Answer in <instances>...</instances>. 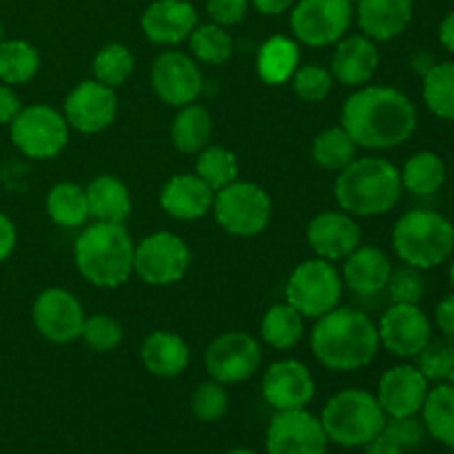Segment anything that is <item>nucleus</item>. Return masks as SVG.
Here are the masks:
<instances>
[{"instance_id": "f257e3e1", "label": "nucleus", "mask_w": 454, "mask_h": 454, "mask_svg": "<svg viewBox=\"0 0 454 454\" xmlns=\"http://www.w3.org/2000/svg\"><path fill=\"white\" fill-rule=\"evenodd\" d=\"M341 127L359 149H397L417 131V106L402 89L364 84L341 105Z\"/></svg>"}, {"instance_id": "f03ea898", "label": "nucleus", "mask_w": 454, "mask_h": 454, "mask_svg": "<svg viewBox=\"0 0 454 454\" xmlns=\"http://www.w3.org/2000/svg\"><path fill=\"white\" fill-rule=\"evenodd\" d=\"M309 341L313 357L333 372L362 371L381 348L377 324L350 306H337L315 319Z\"/></svg>"}, {"instance_id": "7ed1b4c3", "label": "nucleus", "mask_w": 454, "mask_h": 454, "mask_svg": "<svg viewBox=\"0 0 454 454\" xmlns=\"http://www.w3.org/2000/svg\"><path fill=\"white\" fill-rule=\"evenodd\" d=\"M333 193L341 211L348 215H386L402 200V173L381 155H357L348 167L337 173Z\"/></svg>"}, {"instance_id": "20e7f679", "label": "nucleus", "mask_w": 454, "mask_h": 454, "mask_svg": "<svg viewBox=\"0 0 454 454\" xmlns=\"http://www.w3.org/2000/svg\"><path fill=\"white\" fill-rule=\"evenodd\" d=\"M136 242L124 224L93 222L84 226L74 244L78 273L96 288H118L133 275Z\"/></svg>"}, {"instance_id": "39448f33", "label": "nucleus", "mask_w": 454, "mask_h": 454, "mask_svg": "<svg viewBox=\"0 0 454 454\" xmlns=\"http://www.w3.org/2000/svg\"><path fill=\"white\" fill-rule=\"evenodd\" d=\"M390 242L402 264L430 270L454 255V226L433 208H412L395 222Z\"/></svg>"}, {"instance_id": "423d86ee", "label": "nucleus", "mask_w": 454, "mask_h": 454, "mask_svg": "<svg viewBox=\"0 0 454 454\" xmlns=\"http://www.w3.org/2000/svg\"><path fill=\"white\" fill-rule=\"evenodd\" d=\"M386 419L375 395L362 388L340 390L319 415L328 442L341 448H364L384 430Z\"/></svg>"}, {"instance_id": "0eeeda50", "label": "nucleus", "mask_w": 454, "mask_h": 454, "mask_svg": "<svg viewBox=\"0 0 454 454\" xmlns=\"http://www.w3.org/2000/svg\"><path fill=\"white\" fill-rule=\"evenodd\" d=\"M213 217L233 238H255L264 233L273 217V200L264 186L235 180L213 195Z\"/></svg>"}, {"instance_id": "6e6552de", "label": "nucleus", "mask_w": 454, "mask_h": 454, "mask_svg": "<svg viewBox=\"0 0 454 454\" xmlns=\"http://www.w3.org/2000/svg\"><path fill=\"white\" fill-rule=\"evenodd\" d=\"M286 301L304 319H319L341 304L344 282L333 262L310 257L291 270L284 288Z\"/></svg>"}, {"instance_id": "1a4fd4ad", "label": "nucleus", "mask_w": 454, "mask_h": 454, "mask_svg": "<svg viewBox=\"0 0 454 454\" xmlns=\"http://www.w3.org/2000/svg\"><path fill=\"white\" fill-rule=\"evenodd\" d=\"M69 124L49 105L22 106L9 124L13 146L29 160H51L69 145Z\"/></svg>"}, {"instance_id": "9d476101", "label": "nucleus", "mask_w": 454, "mask_h": 454, "mask_svg": "<svg viewBox=\"0 0 454 454\" xmlns=\"http://www.w3.org/2000/svg\"><path fill=\"white\" fill-rule=\"evenodd\" d=\"M355 7L350 0H297L291 7V34L306 47L324 49L350 31Z\"/></svg>"}, {"instance_id": "9b49d317", "label": "nucleus", "mask_w": 454, "mask_h": 454, "mask_svg": "<svg viewBox=\"0 0 454 454\" xmlns=\"http://www.w3.org/2000/svg\"><path fill=\"white\" fill-rule=\"evenodd\" d=\"M191 269V248L171 231H158L136 244L133 275L149 286H171L184 279Z\"/></svg>"}, {"instance_id": "f8f14e48", "label": "nucleus", "mask_w": 454, "mask_h": 454, "mask_svg": "<svg viewBox=\"0 0 454 454\" xmlns=\"http://www.w3.org/2000/svg\"><path fill=\"white\" fill-rule=\"evenodd\" d=\"M262 366V346L251 333L229 331L217 335L204 350L208 377L224 386L248 381Z\"/></svg>"}, {"instance_id": "ddd939ff", "label": "nucleus", "mask_w": 454, "mask_h": 454, "mask_svg": "<svg viewBox=\"0 0 454 454\" xmlns=\"http://www.w3.org/2000/svg\"><path fill=\"white\" fill-rule=\"evenodd\" d=\"M151 89L168 106H180L198 102L204 89V75L200 62L191 53L168 49L153 60L149 71Z\"/></svg>"}, {"instance_id": "4468645a", "label": "nucleus", "mask_w": 454, "mask_h": 454, "mask_svg": "<svg viewBox=\"0 0 454 454\" xmlns=\"http://www.w3.org/2000/svg\"><path fill=\"white\" fill-rule=\"evenodd\" d=\"M118 111L120 102L115 89L93 78L75 84L62 102V115L69 129L82 136H98L106 131L118 118Z\"/></svg>"}, {"instance_id": "2eb2a0df", "label": "nucleus", "mask_w": 454, "mask_h": 454, "mask_svg": "<svg viewBox=\"0 0 454 454\" xmlns=\"http://www.w3.org/2000/svg\"><path fill=\"white\" fill-rule=\"evenodd\" d=\"M377 333L381 348L399 359H417L433 341V324L419 304H390Z\"/></svg>"}, {"instance_id": "dca6fc26", "label": "nucleus", "mask_w": 454, "mask_h": 454, "mask_svg": "<svg viewBox=\"0 0 454 454\" xmlns=\"http://www.w3.org/2000/svg\"><path fill=\"white\" fill-rule=\"evenodd\" d=\"M84 317L87 315L78 297L60 286L40 291L31 306V322L35 331L51 344H71L80 340Z\"/></svg>"}, {"instance_id": "f3484780", "label": "nucleus", "mask_w": 454, "mask_h": 454, "mask_svg": "<svg viewBox=\"0 0 454 454\" xmlns=\"http://www.w3.org/2000/svg\"><path fill=\"white\" fill-rule=\"evenodd\" d=\"M328 443L319 417L306 408L275 412L266 428V454H326Z\"/></svg>"}, {"instance_id": "a211bd4d", "label": "nucleus", "mask_w": 454, "mask_h": 454, "mask_svg": "<svg viewBox=\"0 0 454 454\" xmlns=\"http://www.w3.org/2000/svg\"><path fill=\"white\" fill-rule=\"evenodd\" d=\"M262 397L275 412L301 411L315 397V377L297 359H279L264 371Z\"/></svg>"}, {"instance_id": "6ab92c4d", "label": "nucleus", "mask_w": 454, "mask_h": 454, "mask_svg": "<svg viewBox=\"0 0 454 454\" xmlns=\"http://www.w3.org/2000/svg\"><path fill=\"white\" fill-rule=\"evenodd\" d=\"M430 381L412 364H397L388 368L377 381V402L386 417H415L424 408Z\"/></svg>"}, {"instance_id": "aec40b11", "label": "nucleus", "mask_w": 454, "mask_h": 454, "mask_svg": "<svg viewBox=\"0 0 454 454\" xmlns=\"http://www.w3.org/2000/svg\"><path fill=\"white\" fill-rule=\"evenodd\" d=\"M306 242L315 257L335 264L344 262L362 244V229L348 213L322 211L306 224Z\"/></svg>"}, {"instance_id": "412c9836", "label": "nucleus", "mask_w": 454, "mask_h": 454, "mask_svg": "<svg viewBox=\"0 0 454 454\" xmlns=\"http://www.w3.org/2000/svg\"><path fill=\"white\" fill-rule=\"evenodd\" d=\"M198 22V9L189 0H153L140 18L142 34L160 47L186 43Z\"/></svg>"}, {"instance_id": "4be33fe9", "label": "nucleus", "mask_w": 454, "mask_h": 454, "mask_svg": "<svg viewBox=\"0 0 454 454\" xmlns=\"http://www.w3.org/2000/svg\"><path fill=\"white\" fill-rule=\"evenodd\" d=\"M333 47H335L331 56L333 80L348 89H359L371 82L380 67L377 43L364 34H346Z\"/></svg>"}, {"instance_id": "5701e85b", "label": "nucleus", "mask_w": 454, "mask_h": 454, "mask_svg": "<svg viewBox=\"0 0 454 454\" xmlns=\"http://www.w3.org/2000/svg\"><path fill=\"white\" fill-rule=\"evenodd\" d=\"M341 282L344 291H350L357 297H372L386 291L393 262L372 244H359L344 262H341Z\"/></svg>"}, {"instance_id": "b1692460", "label": "nucleus", "mask_w": 454, "mask_h": 454, "mask_svg": "<svg viewBox=\"0 0 454 454\" xmlns=\"http://www.w3.org/2000/svg\"><path fill=\"white\" fill-rule=\"evenodd\" d=\"M215 191L195 173L171 176L160 189V207L168 217L180 222H195L208 215Z\"/></svg>"}, {"instance_id": "393cba45", "label": "nucleus", "mask_w": 454, "mask_h": 454, "mask_svg": "<svg viewBox=\"0 0 454 454\" xmlns=\"http://www.w3.org/2000/svg\"><path fill=\"white\" fill-rule=\"evenodd\" d=\"M415 16L412 0H357L355 18L372 43H390L411 27Z\"/></svg>"}, {"instance_id": "a878e982", "label": "nucleus", "mask_w": 454, "mask_h": 454, "mask_svg": "<svg viewBox=\"0 0 454 454\" xmlns=\"http://www.w3.org/2000/svg\"><path fill=\"white\" fill-rule=\"evenodd\" d=\"M140 359L146 371L162 380L180 377L189 368L191 348L177 333L155 331L145 337L140 346Z\"/></svg>"}, {"instance_id": "bb28decb", "label": "nucleus", "mask_w": 454, "mask_h": 454, "mask_svg": "<svg viewBox=\"0 0 454 454\" xmlns=\"http://www.w3.org/2000/svg\"><path fill=\"white\" fill-rule=\"evenodd\" d=\"M89 217L93 222H106V224H124L131 215L133 200L129 186L111 173H100L93 177L87 186Z\"/></svg>"}, {"instance_id": "cd10ccee", "label": "nucleus", "mask_w": 454, "mask_h": 454, "mask_svg": "<svg viewBox=\"0 0 454 454\" xmlns=\"http://www.w3.org/2000/svg\"><path fill=\"white\" fill-rule=\"evenodd\" d=\"M301 65L300 43L291 35H270L260 44L255 56V71L269 87L291 82L293 74Z\"/></svg>"}, {"instance_id": "c85d7f7f", "label": "nucleus", "mask_w": 454, "mask_h": 454, "mask_svg": "<svg viewBox=\"0 0 454 454\" xmlns=\"http://www.w3.org/2000/svg\"><path fill=\"white\" fill-rule=\"evenodd\" d=\"M213 115L207 106L191 102L180 106L171 122V142L180 153L198 155L204 146L211 145Z\"/></svg>"}, {"instance_id": "c756f323", "label": "nucleus", "mask_w": 454, "mask_h": 454, "mask_svg": "<svg viewBox=\"0 0 454 454\" xmlns=\"http://www.w3.org/2000/svg\"><path fill=\"white\" fill-rule=\"evenodd\" d=\"M402 173V186L411 195L417 198H428V195L437 193L443 184H446L448 168L446 162L434 151H417L411 158L403 162L399 168Z\"/></svg>"}, {"instance_id": "7c9ffc66", "label": "nucleus", "mask_w": 454, "mask_h": 454, "mask_svg": "<svg viewBox=\"0 0 454 454\" xmlns=\"http://www.w3.org/2000/svg\"><path fill=\"white\" fill-rule=\"evenodd\" d=\"M49 220L60 229H80L89 222L87 191L78 182H58L44 200Z\"/></svg>"}, {"instance_id": "2f4dec72", "label": "nucleus", "mask_w": 454, "mask_h": 454, "mask_svg": "<svg viewBox=\"0 0 454 454\" xmlns=\"http://www.w3.org/2000/svg\"><path fill=\"white\" fill-rule=\"evenodd\" d=\"M419 417L426 434L454 450V384L430 386Z\"/></svg>"}, {"instance_id": "473e14b6", "label": "nucleus", "mask_w": 454, "mask_h": 454, "mask_svg": "<svg viewBox=\"0 0 454 454\" xmlns=\"http://www.w3.org/2000/svg\"><path fill=\"white\" fill-rule=\"evenodd\" d=\"M260 335L266 346L275 350H291L304 337V317L288 301L273 304L260 322Z\"/></svg>"}, {"instance_id": "72a5a7b5", "label": "nucleus", "mask_w": 454, "mask_h": 454, "mask_svg": "<svg viewBox=\"0 0 454 454\" xmlns=\"http://www.w3.org/2000/svg\"><path fill=\"white\" fill-rule=\"evenodd\" d=\"M357 151L359 146L340 124V127L324 129L315 136L313 145H310V158L324 171L340 173L357 158Z\"/></svg>"}, {"instance_id": "f704fd0d", "label": "nucleus", "mask_w": 454, "mask_h": 454, "mask_svg": "<svg viewBox=\"0 0 454 454\" xmlns=\"http://www.w3.org/2000/svg\"><path fill=\"white\" fill-rule=\"evenodd\" d=\"M421 98L430 114L454 122V60L430 65L421 80Z\"/></svg>"}, {"instance_id": "c9c22d12", "label": "nucleus", "mask_w": 454, "mask_h": 454, "mask_svg": "<svg viewBox=\"0 0 454 454\" xmlns=\"http://www.w3.org/2000/svg\"><path fill=\"white\" fill-rule=\"evenodd\" d=\"M40 71V53L20 38L0 40V82L16 87L34 80Z\"/></svg>"}, {"instance_id": "e433bc0d", "label": "nucleus", "mask_w": 454, "mask_h": 454, "mask_svg": "<svg viewBox=\"0 0 454 454\" xmlns=\"http://www.w3.org/2000/svg\"><path fill=\"white\" fill-rule=\"evenodd\" d=\"M186 43H189L191 56L208 67H220L229 62L235 49L226 27L215 25V22H198Z\"/></svg>"}, {"instance_id": "4c0bfd02", "label": "nucleus", "mask_w": 454, "mask_h": 454, "mask_svg": "<svg viewBox=\"0 0 454 454\" xmlns=\"http://www.w3.org/2000/svg\"><path fill=\"white\" fill-rule=\"evenodd\" d=\"M133 69H136V56L122 43L105 44L98 49L91 60L93 80L115 89V91L127 84V80L133 75Z\"/></svg>"}, {"instance_id": "58836bf2", "label": "nucleus", "mask_w": 454, "mask_h": 454, "mask_svg": "<svg viewBox=\"0 0 454 454\" xmlns=\"http://www.w3.org/2000/svg\"><path fill=\"white\" fill-rule=\"evenodd\" d=\"M238 155L220 145H208L195 158V176L202 177L213 191H220L238 180Z\"/></svg>"}, {"instance_id": "ea45409f", "label": "nucleus", "mask_w": 454, "mask_h": 454, "mask_svg": "<svg viewBox=\"0 0 454 454\" xmlns=\"http://www.w3.org/2000/svg\"><path fill=\"white\" fill-rule=\"evenodd\" d=\"M80 340H82L84 346L91 348L93 353H111V350H115L122 344L124 328L114 315L93 313L89 315V317H84Z\"/></svg>"}, {"instance_id": "a19ab883", "label": "nucleus", "mask_w": 454, "mask_h": 454, "mask_svg": "<svg viewBox=\"0 0 454 454\" xmlns=\"http://www.w3.org/2000/svg\"><path fill=\"white\" fill-rule=\"evenodd\" d=\"M333 74L331 69L322 65H300L297 71L291 78V89L301 102H310V105H317L324 102L333 91Z\"/></svg>"}, {"instance_id": "79ce46f5", "label": "nucleus", "mask_w": 454, "mask_h": 454, "mask_svg": "<svg viewBox=\"0 0 454 454\" xmlns=\"http://www.w3.org/2000/svg\"><path fill=\"white\" fill-rule=\"evenodd\" d=\"M189 403L195 419L204 421V424H215L229 411V393H226L224 384L208 377L207 381L198 384Z\"/></svg>"}, {"instance_id": "37998d69", "label": "nucleus", "mask_w": 454, "mask_h": 454, "mask_svg": "<svg viewBox=\"0 0 454 454\" xmlns=\"http://www.w3.org/2000/svg\"><path fill=\"white\" fill-rule=\"evenodd\" d=\"M417 368L424 372L430 384H454V341H430L424 353L417 357Z\"/></svg>"}, {"instance_id": "c03bdc74", "label": "nucleus", "mask_w": 454, "mask_h": 454, "mask_svg": "<svg viewBox=\"0 0 454 454\" xmlns=\"http://www.w3.org/2000/svg\"><path fill=\"white\" fill-rule=\"evenodd\" d=\"M386 293L390 297V304H421L426 295L424 270L412 269V266H399L390 273Z\"/></svg>"}, {"instance_id": "a18cd8bd", "label": "nucleus", "mask_w": 454, "mask_h": 454, "mask_svg": "<svg viewBox=\"0 0 454 454\" xmlns=\"http://www.w3.org/2000/svg\"><path fill=\"white\" fill-rule=\"evenodd\" d=\"M384 433L402 448L406 450H415L424 443L426 439V428L424 421L419 415L415 417H388L384 426Z\"/></svg>"}, {"instance_id": "49530a36", "label": "nucleus", "mask_w": 454, "mask_h": 454, "mask_svg": "<svg viewBox=\"0 0 454 454\" xmlns=\"http://www.w3.org/2000/svg\"><path fill=\"white\" fill-rule=\"evenodd\" d=\"M251 0H207V13L211 22L222 27H235L247 18Z\"/></svg>"}, {"instance_id": "de8ad7c7", "label": "nucleus", "mask_w": 454, "mask_h": 454, "mask_svg": "<svg viewBox=\"0 0 454 454\" xmlns=\"http://www.w3.org/2000/svg\"><path fill=\"white\" fill-rule=\"evenodd\" d=\"M434 326L439 328L443 337L454 340V293L443 297L437 306H434Z\"/></svg>"}, {"instance_id": "09e8293b", "label": "nucleus", "mask_w": 454, "mask_h": 454, "mask_svg": "<svg viewBox=\"0 0 454 454\" xmlns=\"http://www.w3.org/2000/svg\"><path fill=\"white\" fill-rule=\"evenodd\" d=\"M22 102L18 98V93L13 91V87L0 82V124H12V120L20 114Z\"/></svg>"}, {"instance_id": "8fccbe9b", "label": "nucleus", "mask_w": 454, "mask_h": 454, "mask_svg": "<svg viewBox=\"0 0 454 454\" xmlns=\"http://www.w3.org/2000/svg\"><path fill=\"white\" fill-rule=\"evenodd\" d=\"M16 242H18L16 224L12 222V217L4 215V213L0 211V264L12 257L13 248H16Z\"/></svg>"}, {"instance_id": "3c124183", "label": "nucleus", "mask_w": 454, "mask_h": 454, "mask_svg": "<svg viewBox=\"0 0 454 454\" xmlns=\"http://www.w3.org/2000/svg\"><path fill=\"white\" fill-rule=\"evenodd\" d=\"M364 454H403V450L384 433V430H381L372 442H368L366 446H364Z\"/></svg>"}, {"instance_id": "603ef678", "label": "nucleus", "mask_w": 454, "mask_h": 454, "mask_svg": "<svg viewBox=\"0 0 454 454\" xmlns=\"http://www.w3.org/2000/svg\"><path fill=\"white\" fill-rule=\"evenodd\" d=\"M297 0H251V4L255 7V12H260L262 16H279V13L291 12V7Z\"/></svg>"}, {"instance_id": "864d4df0", "label": "nucleus", "mask_w": 454, "mask_h": 454, "mask_svg": "<svg viewBox=\"0 0 454 454\" xmlns=\"http://www.w3.org/2000/svg\"><path fill=\"white\" fill-rule=\"evenodd\" d=\"M437 35H439V43H442V47L454 56V9H450V12L442 18Z\"/></svg>"}, {"instance_id": "5fc2aeb1", "label": "nucleus", "mask_w": 454, "mask_h": 454, "mask_svg": "<svg viewBox=\"0 0 454 454\" xmlns=\"http://www.w3.org/2000/svg\"><path fill=\"white\" fill-rule=\"evenodd\" d=\"M448 262H450V266H448V279H450V286H452V293H454V255Z\"/></svg>"}, {"instance_id": "6e6d98bb", "label": "nucleus", "mask_w": 454, "mask_h": 454, "mask_svg": "<svg viewBox=\"0 0 454 454\" xmlns=\"http://www.w3.org/2000/svg\"><path fill=\"white\" fill-rule=\"evenodd\" d=\"M224 454H257V452L248 450V448H233V450H229V452H224Z\"/></svg>"}, {"instance_id": "4d7b16f0", "label": "nucleus", "mask_w": 454, "mask_h": 454, "mask_svg": "<svg viewBox=\"0 0 454 454\" xmlns=\"http://www.w3.org/2000/svg\"><path fill=\"white\" fill-rule=\"evenodd\" d=\"M450 222H452V226H454V213H452V220Z\"/></svg>"}, {"instance_id": "13d9d810", "label": "nucleus", "mask_w": 454, "mask_h": 454, "mask_svg": "<svg viewBox=\"0 0 454 454\" xmlns=\"http://www.w3.org/2000/svg\"><path fill=\"white\" fill-rule=\"evenodd\" d=\"M452 341H454V340H452Z\"/></svg>"}]
</instances>
